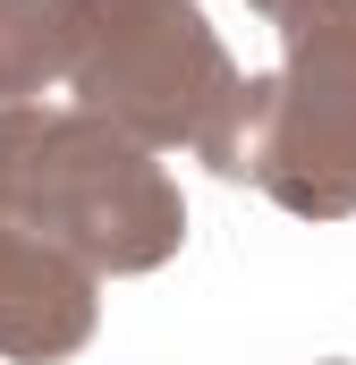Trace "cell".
Instances as JSON below:
<instances>
[{"instance_id":"3957f363","label":"cell","mask_w":356,"mask_h":365,"mask_svg":"<svg viewBox=\"0 0 356 365\" xmlns=\"http://www.w3.org/2000/svg\"><path fill=\"white\" fill-rule=\"evenodd\" d=\"M51 17L68 60L60 86L77 93V110L127 128L153 153H195L246 77L195 0H51Z\"/></svg>"},{"instance_id":"5b68a950","label":"cell","mask_w":356,"mask_h":365,"mask_svg":"<svg viewBox=\"0 0 356 365\" xmlns=\"http://www.w3.org/2000/svg\"><path fill=\"white\" fill-rule=\"evenodd\" d=\"M60 77H68V60H60V17H51V0H0V110L51 93Z\"/></svg>"},{"instance_id":"8992f818","label":"cell","mask_w":356,"mask_h":365,"mask_svg":"<svg viewBox=\"0 0 356 365\" xmlns=\"http://www.w3.org/2000/svg\"><path fill=\"white\" fill-rule=\"evenodd\" d=\"M331 365H348V357H331Z\"/></svg>"},{"instance_id":"6da1fadb","label":"cell","mask_w":356,"mask_h":365,"mask_svg":"<svg viewBox=\"0 0 356 365\" xmlns=\"http://www.w3.org/2000/svg\"><path fill=\"white\" fill-rule=\"evenodd\" d=\"M0 221L68 247L85 272L110 280L162 272L187 247V195L162 170V153L77 102L0 110Z\"/></svg>"},{"instance_id":"277c9868","label":"cell","mask_w":356,"mask_h":365,"mask_svg":"<svg viewBox=\"0 0 356 365\" xmlns=\"http://www.w3.org/2000/svg\"><path fill=\"white\" fill-rule=\"evenodd\" d=\"M102 323V272H85L68 247L0 221V357L9 365H60Z\"/></svg>"},{"instance_id":"7a4b0ae2","label":"cell","mask_w":356,"mask_h":365,"mask_svg":"<svg viewBox=\"0 0 356 365\" xmlns=\"http://www.w3.org/2000/svg\"><path fill=\"white\" fill-rule=\"evenodd\" d=\"M280 26V68L238 77L229 110L195 145L221 179L263 187L297 221L356 212V0H297Z\"/></svg>"}]
</instances>
